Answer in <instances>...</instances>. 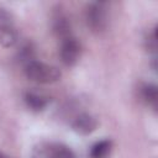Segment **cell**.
I'll return each mask as SVG.
<instances>
[{
  "label": "cell",
  "instance_id": "6da1fadb",
  "mask_svg": "<svg viewBox=\"0 0 158 158\" xmlns=\"http://www.w3.org/2000/svg\"><path fill=\"white\" fill-rule=\"evenodd\" d=\"M23 70L26 77L30 80L40 84L56 83L57 80L60 79V75H62L60 70L57 67L46 64L43 62H38L36 59L23 65Z\"/></svg>",
  "mask_w": 158,
  "mask_h": 158
},
{
  "label": "cell",
  "instance_id": "7a4b0ae2",
  "mask_svg": "<svg viewBox=\"0 0 158 158\" xmlns=\"http://www.w3.org/2000/svg\"><path fill=\"white\" fill-rule=\"evenodd\" d=\"M86 25L93 32H102L109 22V14H107V6L106 2L102 1H95L91 2L86 7L85 12Z\"/></svg>",
  "mask_w": 158,
  "mask_h": 158
},
{
  "label": "cell",
  "instance_id": "3957f363",
  "mask_svg": "<svg viewBox=\"0 0 158 158\" xmlns=\"http://www.w3.org/2000/svg\"><path fill=\"white\" fill-rule=\"evenodd\" d=\"M19 35L16 31L14 16L5 7H0V44L10 48L16 44Z\"/></svg>",
  "mask_w": 158,
  "mask_h": 158
},
{
  "label": "cell",
  "instance_id": "277c9868",
  "mask_svg": "<svg viewBox=\"0 0 158 158\" xmlns=\"http://www.w3.org/2000/svg\"><path fill=\"white\" fill-rule=\"evenodd\" d=\"M79 56H80V44L74 37L70 36L68 38L62 40L60 59L65 65L68 67L74 65L78 62Z\"/></svg>",
  "mask_w": 158,
  "mask_h": 158
},
{
  "label": "cell",
  "instance_id": "5b68a950",
  "mask_svg": "<svg viewBox=\"0 0 158 158\" xmlns=\"http://www.w3.org/2000/svg\"><path fill=\"white\" fill-rule=\"evenodd\" d=\"M96 127H98L96 118L90 114H85V112L78 115L72 122V128L79 135H90L96 130Z\"/></svg>",
  "mask_w": 158,
  "mask_h": 158
},
{
  "label": "cell",
  "instance_id": "8992f818",
  "mask_svg": "<svg viewBox=\"0 0 158 158\" xmlns=\"http://www.w3.org/2000/svg\"><path fill=\"white\" fill-rule=\"evenodd\" d=\"M23 100L32 111H42L49 102V99L46 95L37 91H27L23 96Z\"/></svg>",
  "mask_w": 158,
  "mask_h": 158
},
{
  "label": "cell",
  "instance_id": "52a82bcc",
  "mask_svg": "<svg viewBox=\"0 0 158 158\" xmlns=\"http://www.w3.org/2000/svg\"><path fill=\"white\" fill-rule=\"evenodd\" d=\"M53 30L63 40L70 37V23L64 14L60 12L56 14V16L53 17Z\"/></svg>",
  "mask_w": 158,
  "mask_h": 158
},
{
  "label": "cell",
  "instance_id": "ba28073f",
  "mask_svg": "<svg viewBox=\"0 0 158 158\" xmlns=\"http://www.w3.org/2000/svg\"><path fill=\"white\" fill-rule=\"evenodd\" d=\"M112 143L110 139H101L93 144L90 149V158H109Z\"/></svg>",
  "mask_w": 158,
  "mask_h": 158
},
{
  "label": "cell",
  "instance_id": "9c48e42d",
  "mask_svg": "<svg viewBox=\"0 0 158 158\" xmlns=\"http://www.w3.org/2000/svg\"><path fill=\"white\" fill-rule=\"evenodd\" d=\"M141 93H142L143 100H144L147 104H149V105H152V106L156 107L157 100H158L157 86L153 85V84H146V85L142 86V91H141Z\"/></svg>",
  "mask_w": 158,
  "mask_h": 158
},
{
  "label": "cell",
  "instance_id": "30bf717a",
  "mask_svg": "<svg viewBox=\"0 0 158 158\" xmlns=\"http://www.w3.org/2000/svg\"><path fill=\"white\" fill-rule=\"evenodd\" d=\"M19 59L23 65L35 60V51H33V47L30 43L21 47V49L19 51Z\"/></svg>",
  "mask_w": 158,
  "mask_h": 158
},
{
  "label": "cell",
  "instance_id": "8fae6325",
  "mask_svg": "<svg viewBox=\"0 0 158 158\" xmlns=\"http://www.w3.org/2000/svg\"><path fill=\"white\" fill-rule=\"evenodd\" d=\"M0 158H9V157H7L6 154H4L2 152H0Z\"/></svg>",
  "mask_w": 158,
  "mask_h": 158
}]
</instances>
